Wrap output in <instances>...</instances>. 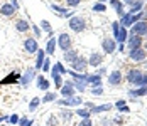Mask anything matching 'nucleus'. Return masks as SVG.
I'll return each instance as SVG.
<instances>
[{
    "instance_id": "nucleus-32",
    "label": "nucleus",
    "mask_w": 147,
    "mask_h": 126,
    "mask_svg": "<svg viewBox=\"0 0 147 126\" xmlns=\"http://www.w3.org/2000/svg\"><path fill=\"white\" fill-rule=\"evenodd\" d=\"M74 114H76V116H80L81 119H83V118H91V111L86 109L85 106H83V108H81V106H78V108L74 109Z\"/></svg>"
},
{
    "instance_id": "nucleus-56",
    "label": "nucleus",
    "mask_w": 147,
    "mask_h": 126,
    "mask_svg": "<svg viewBox=\"0 0 147 126\" xmlns=\"http://www.w3.org/2000/svg\"><path fill=\"white\" fill-rule=\"evenodd\" d=\"M144 66H146V67H147V61H144Z\"/></svg>"
},
{
    "instance_id": "nucleus-52",
    "label": "nucleus",
    "mask_w": 147,
    "mask_h": 126,
    "mask_svg": "<svg viewBox=\"0 0 147 126\" xmlns=\"http://www.w3.org/2000/svg\"><path fill=\"white\" fill-rule=\"evenodd\" d=\"M7 118H9V116H0V125H2L3 121H7Z\"/></svg>"
},
{
    "instance_id": "nucleus-21",
    "label": "nucleus",
    "mask_w": 147,
    "mask_h": 126,
    "mask_svg": "<svg viewBox=\"0 0 147 126\" xmlns=\"http://www.w3.org/2000/svg\"><path fill=\"white\" fill-rule=\"evenodd\" d=\"M44 59H46V51L44 49H39V51L36 52V62H34V69L37 71V72H41V69H42Z\"/></svg>"
},
{
    "instance_id": "nucleus-4",
    "label": "nucleus",
    "mask_w": 147,
    "mask_h": 126,
    "mask_svg": "<svg viewBox=\"0 0 147 126\" xmlns=\"http://www.w3.org/2000/svg\"><path fill=\"white\" fill-rule=\"evenodd\" d=\"M37 74H39V72L34 69V66H29V67L26 69V72L20 76V81H19V83H20V86H24V87H29V84L32 83L34 79H36V76H37Z\"/></svg>"
},
{
    "instance_id": "nucleus-31",
    "label": "nucleus",
    "mask_w": 147,
    "mask_h": 126,
    "mask_svg": "<svg viewBox=\"0 0 147 126\" xmlns=\"http://www.w3.org/2000/svg\"><path fill=\"white\" fill-rule=\"evenodd\" d=\"M113 108L118 109L120 113H130V108H129L127 101H123V99H118L117 103H113Z\"/></svg>"
},
{
    "instance_id": "nucleus-40",
    "label": "nucleus",
    "mask_w": 147,
    "mask_h": 126,
    "mask_svg": "<svg viewBox=\"0 0 147 126\" xmlns=\"http://www.w3.org/2000/svg\"><path fill=\"white\" fill-rule=\"evenodd\" d=\"M30 29H32V32H34V37L37 39V37H42V30L41 27L37 25V24H30Z\"/></svg>"
},
{
    "instance_id": "nucleus-33",
    "label": "nucleus",
    "mask_w": 147,
    "mask_h": 126,
    "mask_svg": "<svg viewBox=\"0 0 147 126\" xmlns=\"http://www.w3.org/2000/svg\"><path fill=\"white\" fill-rule=\"evenodd\" d=\"M51 77H53V83H54V86H56V89H61V86H63V83H64V79H63V76L61 74H58V72H51Z\"/></svg>"
},
{
    "instance_id": "nucleus-7",
    "label": "nucleus",
    "mask_w": 147,
    "mask_h": 126,
    "mask_svg": "<svg viewBox=\"0 0 147 126\" xmlns=\"http://www.w3.org/2000/svg\"><path fill=\"white\" fill-rule=\"evenodd\" d=\"M102 51H103V54H107V56L117 52V41L113 37H105L102 41Z\"/></svg>"
},
{
    "instance_id": "nucleus-46",
    "label": "nucleus",
    "mask_w": 147,
    "mask_h": 126,
    "mask_svg": "<svg viewBox=\"0 0 147 126\" xmlns=\"http://www.w3.org/2000/svg\"><path fill=\"white\" fill-rule=\"evenodd\" d=\"M78 126H93V121H91V118H83V119H80Z\"/></svg>"
},
{
    "instance_id": "nucleus-27",
    "label": "nucleus",
    "mask_w": 147,
    "mask_h": 126,
    "mask_svg": "<svg viewBox=\"0 0 147 126\" xmlns=\"http://www.w3.org/2000/svg\"><path fill=\"white\" fill-rule=\"evenodd\" d=\"M15 12H17V10L10 5V2H9V3H3V5H0V15H3V17H14Z\"/></svg>"
},
{
    "instance_id": "nucleus-5",
    "label": "nucleus",
    "mask_w": 147,
    "mask_h": 126,
    "mask_svg": "<svg viewBox=\"0 0 147 126\" xmlns=\"http://www.w3.org/2000/svg\"><path fill=\"white\" fill-rule=\"evenodd\" d=\"M129 34L130 35H139V37H144L147 34V20H139V22H135L132 27L129 29Z\"/></svg>"
},
{
    "instance_id": "nucleus-35",
    "label": "nucleus",
    "mask_w": 147,
    "mask_h": 126,
    "mask_svg": "<svg viewBox=\"0 0 147 126\" xmlns=\"http://www.w3.org/2000/svg\"><path fill=\"white\" fill-rule=\"evenodd\" d=\"M39 27H41V30L46 32V34H51V32H53V25H51V22L46 20V19H42V20L39 22Z\"/></svg>"
},
{
    "instance_id": "nucleus-23",
    "label": "nucleus",
    "mask_w": 147,
    "mask_h": 126,
    "mask_svg": "<svg viewBox=\"0 0 147 126\" xmlns=\"http://www.w3.org/2000/svg\"><path fill=\"white\" fill-rule=\"evenodd\" d=\"M58 116H59V119H61L63 123H69V121L73 119V116H74V111L68 109V108H61Z\"/></svg>"
},
{
    "instance_id": "nucleus-51",
    "label": "nucleus",
    "mask_w": 147,
    "mask_h": 126,
    "mask_svg": "<svg viewBox=\"0 0 147 126\" xmlns=\"http://www.w3.org/2000/svg\"><path fill=\"white\" fill-rule=\"evenodd\" d=\"M32 125H36V123H34V119H32V118H27V121H26L22 126H32Z\"/></svg>"
},
{
    "instance_id": "nucleus-41",
    "label": "nucleus",
    "mask_w": 147,
    "mask_h": 126,
    "mask_svg": "<svg viewBox=\"0 0 147 126\" xmlns=\"http://www.w3.org/2000/svg\"><path fill=\"white\" fill-rule=\"evenodd\" d=\"M93 96H103V86H91V91H90Z\"/></svg>"
},
{
    "instance_id": "nucleus-36",
    "label": "nucleus",
    "mask_w": 147,
    "mask_h": 126,
    "mask_svg": "<svg viewBox=\"0 0 147 126\" xmlns=\"http://www.w3.org/2000/svg\"><path fill=\"white\" fill-rule=\"evenodd\" d=\"M91 10H93V12H96V14H103V12H107V10H108V7H107V3H100V2H96V3L91 7Z\"/></svg>"
},
{
    "instance_id": "nucleus-12",
    "label": "nucleus",
    "mask_w": 147,
    "mask_h": 126,
    "mask_svg": "<svg viewBox=\"0 0 147 126\" xmlns=\"http://www.w3.org/2000/svg\"><path fill=\"white\" fill-rule=\"evenodd\" d=\"M24 51L27 54H36L39 51V42L36 37H26L24 39Z\"/></svg>"
},
{
    "instance_id": "nucleus-37",
    "label": "nucleus",
    "mask_w": 147,
    "mask_h": 126,
    "mask_svg": "<svg viewBox=\"0 0 147 126\" xmlns=\"http://www.w3.org/2000/svg\"><path fill=\"white\" fill-rule=\"evenodd\" d=\"M73 84H74V89H76V93H85L86 91V87H88V84L86 83H80V81H73Z\"/></svg>"
},
{
    "instance_id": "nucleus-2",
    "label": "nucleus",
    "mask_w": 147,
    "mask_h": 126,
    "mask_svg": "<svg viewBox=\"0 0 147 126\" xmlns=\"http://www.w3.org/2000/svg\"><path fill=\"white\" fill-rule=\"evenodd\" d=\"M85 101H83V98L81 96H71V98H63V99H56V104L58 106H61V108H71V106H81Z\"/></svg>"
},
{
    "instance_id": "nucleus-60",
    "label": "nucleus",
    "mask_w": 147,
    "mask_h": 126,
    "mask_svg": "<svg viewBox=\"0 0 147 126\" xmlns=\"http://www.w3.org/2000/svg\"><path fill=\"white\" fill-rule=\"evenodd\" d=\"M146 126H147V123H146Z\"/></svg>"
},
{
    "instance_id": "nucleus-17",
    "label": "nucleus",
    "mask_w": 147,
    "mask_h": 126,
    "mask_svg": "<svg viewBox=\"0 0 147 126\" xmlns=\"http://www.w3.org/2000/svg\"><path fill=\"white\" fill-rule=\"evenodd\" d=\"M34 81H36L37 89H41V91H44V93H47V91L51 89V81H49L46 76H42V74H37Z\"/></svg>"
},
{
    "instance_id": "nucleus-57",
    "label": "nucleus",
    "mask_w": 147,
    "mask_h": 126,
    "mask_svg": "<svg viewBox=\"0 0 147 126\" xmlns=\"http://www.w3.org/2000/svg\"><path fill=\"white\" fill-rule=\"evenodd\" d=\"M144 37H146V42H147V34H146V35H144Z\"/></svg>"
},
{
    "instance_id": "nucleus-50",
    "label": "nucleus",
    "mask_w": 147,
    "mask_h": 126,
    "mask_svg": "<svg viewBox=\"0 0 147 126\" xmlns=\"http://www.w3.org/2000/svg\"><path fill=\"white\" fill-rule=\"evenodd\" d=\"M10 5L14 7L15 10H20V5H19V2H17V0H10Z\"/></svg>"
},
{
    "instance_id": "nucleus-26",
    "label": "nucleus",
    "mask_w": 147,
    "mask_h": 126,
    "mask_svg": "<svg viewBox=\"0 0 147 126\" xmlns=\"http://www.w3.org/2000/svg\"><path fill=\"white\" fill-rule=\"evenodd\" d=\"M110 109H113V104H110V103H105V104L93 106L90 111H91V114H100V113H107V111H110Z\"/></svg>"
},
{
    "instance_id": "nucleus-24",
    "label": "nucleus",
    "mask_w": 147,
    "mask_h": 126,
    "mask_svg": "<svg viewBox=\"0 0 147 126\" xmlns=\"http://www.w3.org/2000/svg\"><path fill=\"white\" fill-rule=\"evenodd\" d=\"M56 47H58V42H56V39L54 37H51V39H47V42H46V56H54V52H56Z\"/></svg>"
},
{
    "instance_id": "nucleus-47",
    "label": "nucleus",
    "mask_w": 147,
    "mask_h": 126,
    "mask_svg": "<svg viewBox=\"0 0 147 126\" xmlns=\"http://www.w3.org/2000/svg\"><path fill=\"white\" fill-rule=\"evenodd\" d=\"M100 125L102 126H113L115 123H113V119H107V118H103L102 121H100Z\"/></svg>"
},
{
    "instance_id": "nucleus-25",
    "label": "nucleus",
    "mask_w": 147,
    "mask_h": 126,
    "mask_svg": "<svg viewBox=\"0 0 147 126\" xmlns=\"http://www.w3.org/2000/svg\"><path fill=\"white\" fill-rule=\"evenodd\" d=\"M20 72H10L5 79H2L0 81V86H7V84H12V83H19L20 81Z\"/></svg>"
},
{
    "instance_id": "nucleus-11",
    "label": "nucleus",
    "mask_w": 147,
    "mask_h": 126,
    "mask_svg": "<svg viewBox=\"0 0 147 126\" xmlns=\"http://www.w3.org/2000/svg\"><path fill=\"white\" fill-rule=\"evenodd\" d=\"M125 47H127V51L144 47V37H139V35H130V34H129V39H127V42H125Z\"/></svg>"
},
{
    "instance_id": "nucleus-49",
    "label": "nucleus",
    "mask_w": 147,
    "mask_h": 126,
    "mask_svg": "<svg viewBox=\"0 0 147 126\" xmlns=\"http://www.w3.org/2000/svg\"><path fill=\"white\" fill-rule=\"evenodd\" d=\"M117 51H118V52H122V54H123V52L127 51V47H125V44H117Z\"/></svg>"
},
{
    "instance_id": "nucleus-45",
    "label": "nucleus",
    "mask_w": 147,
    "mask_h": 126,
    "mask_svg": "<svg viewBox=\"0 0 147 126\" xmlns=\"http://www.w3.org/2000/svg\"><path fill=\"white\" fill-rule=\"evenodd\" d=\"M64 2H66V5H68V7H71V9L80 7V3H81V0H64Z\"/></svg>"
},
{
    "instance_id": "nucleus-6",
    "label": "nucleus",
    "mask_w": 147,
    "mask_h": 126,
    "mask_svg": "<svg viewBox=\"0 0 147 126\" xmlns=\"http://www.w3.org/2000/svg\"><path fill=\"white\" fill-rule=\"evenodd\" d=\"M90 66H88V59L85 56H78V59L74 61L73 64H69V69L74 71V72H86V69H88Z\"/></svg>"
},
{
    "instance_id": "nucleus-58",
    "label": "nucleus",
    "mask_w": 147,
    "mask_h": 126,
    "mask_svg": "<svg viewBox=\"0 0 147 126\" xmlns=\"http://www.w3.org/2000/svg\"><path fill=\"white\" fill-rule=\"evenodd\" d=\"M32 126H39V125H32Z\"/></svg>"
},
{
    "instance_id": "nucleus-3",
    "label": "nucleus",
    "mask_w": 147,
    "mask_h": 126,
    "mask_svg": "<svg viewBox=\"0 0 147 126\" xmlns=\"http://www.w3.org/2000/svg\"><path fill=\"white\" fill-rule=\"evenodd\" d=\"M58 47L63 51V52H66V51H69V49H73V37L68 34V32H63V34H59L58 39Z\"/></svg>"
},
{
    "instance_id": "nucleus-53",
    "label": "nucleus",
    "mask_w": 147,
    "mask_h": 126,
    "mask_svg": "<svg viewBox=\"0 0 147 126\" xmlns=\"http://www.w3.org/2000/svg\"><path fill=\"white\" fill-rule=\"evenodd\" d=\"M100 3H107V2H110V0H98Z\"/></svg>"
},
{
    "instance_id": "nucleus-30",
    "label": "nucleus",
    "mask_w": 147,
    "mask_h": 126,
    "mask_svg": "<svg viewBox=\"0 0 147 126\" xmlns=\"http://www.w3.org/2000/svg\"><path fill=\"white\" fill-rule=\"evenodd\" d=\"M88 84L90 86H103V79L100 74H88Z\"/></svg>"
},
{
    "instance_id": "nucleus-14",
    "label": "nucleus",
    "mask_w": 147,
    "mask_h": 126,
    "mask_svg": "<svg viewBox=\"0 0 147 126\" xmlns=\"http://www.w3.org/2000/svg\"><path fill=\"white\" fill-rule=\"evenodd\" d=\"M59 94L63 98H71V96H74L76 94V89H74L73 81H64L63 86H61V89H59Z\"/></svg>"
},
{
    "instance_id": "nucleus-28",
    "label": "nucleus",
    "mask_w": 147,
    "mask_h": 126,
    "mask_svg": "<svg viewBox=\"0 0 147 126\" xmlns=\"http://www.w3.org/2000/svg\"><path fill=\"white\" fill-rule=\"evenodd\" d=\"M56 99H58V93L47 91V93H44V96L41 98V104H51V103H56Z\"/></svg>"
},
{
    "instance_id": "nucleus-8",
    "label": "nucleus",
    "mask_w": 147,
    "mask_h": 126,
    "mask_svg": "<svg viewBox=\"0 0 147 126\" xmlns=\"http://www.w3.org/2000/svg\"><path fill=\"white\" fill-rule=\"evenodd\" d=\"M129 59L132 62H144L147 59V52L144 47H139V49H132L129 51Z\"/></svg>"
},
{
    "instance_id": "nucleus-39",
    "label": "nucleus",
    "mask_w": 147,
    "mask_h": 126,
    "mask_svg": "<svg viewBox=\"0 0 147 126\" xmlns=\"http://www.w3.org/2000/svg\"><path fill=\"white\" fill-rule=\"evenodd\" d=\"M58 125H59V119H58V116H54V114H51L47 118V121H46V126H58Z\"/></svg>"
},
{
    "instance_id": "nucleus-22",
    "label": "nucleus",
    "mask_w": 147,
    "mask_h": 126,
    "mask_svg": "<svg viewBox=\"0 0 147 126\" xmlns=\"http://www.w3.org/2000/svg\"><path fill=\"white\" fill-rule=\"evenodd\" d=\"M78 56H80V52L76 51V49H69V51H66V52H63V61L69 66V64H73L74 61L78 59Z\"/></svg>"
},
{
    "instance_id": "nucleus-48",
    "label": "nucleus",
    "mask_w": 147,
    "mask_h": 126,
    "mask_svg": "<svg viewBox=\"0 0 147 126\" xmlns=\"http://www.w3.org/2000/svg\"><path fill=\"white\" fill-rule=\"evenodd\" d=\"M95 72H96V74H100V76H105V74H107V67H102V66H100V67H96Z\"/></svg>"
},
{
    "instance_id": "nucleus-43",
    "label": "nucleus",
    "mask_w": 147,
    "mask_h": 126,
    "mask_svg": "<svg viewBox=\"0 0 147 126\" xmlns=\"http://www.w3.org/2000/svg\"><path fill=\"white\" fill-rule=\"evenodd\" d=\"M146 84H147V72H144V74L140 76V79L134 84V86H135V87H140V86H146Z\"/></svg>"
},
{
    "instance_id": "nucleus-59",
    "label": "nucleus",
    "mask_w": 147,
    "mask_h": 126,
    "mask_svg": "<svg viewBox=\"0 0 147 126\" xmlns=\"http://www.w3.org/2000/svg\"><path fill=\"white\" fill-rule=\"evenodd\" d=\"M123 2H129V0H123Z\"/></svg>"
},
{
    "instance_id": "nucleus-1",
    "label": "nucleus",
    "mask_w": 147,
    "mask_h": 126,
    "mask_svg": "<svg viewBox=\"0 0 147 126\" xmlns=\"http://www.w3.org/2000/svg\"><path fill=\"white\" fill-rule=\"evenodd\" d=\"M68 27L71 29L74 34H81L86 29V20L81 15H73L71 19H68Z\"/></svg>"
},
{
    "instance_id": "nucleus-18",
    "label": "nucleus",
    "mask_w": 147,
    "mask_h": 126,
    "mask_svg": "<svg viewBox=\"0 0 147 126\" xmlns=\"http://www.w3.org/2000/svg\"><path fill=\"white\" fill-rule=\"evenodd\" d=\"M14 27L17 32H20V34H27L30 30V22L29 19H17L14 24Z\"/></svg>"
},
{
    "instance_id": "nucleus-19",
    "label": "nucleus",
    "mask_w": 147,
    "mask_h": 126,
    "mask_svg": "<svg viewBox=\"0 0 147 126\" xmlns=\"http://www.w3.org/2000/svg\"><path fill=\"white\" fill-rule=\"evenodd\" d=\"M127 94H129V98L130 99L144 98V96H147V84L146 86H140V87H135V89H129Z\"/></svg>"
},
{
    "instance_id": "nucleus-38",
    "label": "nucleus",
    "mask_w": 147,
    "mask_h": 126,
    "mask_svg": "<svg viewBox=\"0 0 147 126\" xmlns=\"http://www.w3.org/2000/svg\"><path fill=\"white\" fill-rule=\"evenodd\" d=\"M51 67H53L51 57H49V56H46V59H44V64H42V69H41V71H44V72H49V71H51Z\"/></svg>"
},
{
    "instance_id": "nucleus-42",
    "label": "nucleus",
    "mask_w": 147,
    "mask_h": 126,
    "mask_svg": "<svg viewBox=\"0 0 147 126\" xmlns=\"http://www.w3.org/2000/svg\"><path fill=\"white\" fill-rule=\"evenodd\" d=\"M118 30H120V22H118V20L112 22V34H113V39H117Z\"/></svg>"
},
{
    "instance_id": "nucleus-34",
    "label": "nucleus",
    "mask_w": 147,
    "mask_h": 126,
    "mask_svg": "<svg viewBox=\"0 0 147 126\" xmlns=\"http://www.w3.org/2000/svg\"><path fill=\"white\" fill-rule=\"evenodd\" d=\"M39 106H41V98L34 96V98L29 101V108H27V109H29V113H34L37 108H39Z\"/></svg>"
},
{
    "instance_id": "nucleus-9",
    "label": "nucleus",
    "mask_w": 147,
    "mask_h": 126,
    "mask_svg": "<svg viewBox=\"0 0 147 126\" xmlns=\"http://www.w3.org/2000/svg\"><path fill=\"white\" fill-rule=\"evenodd\" d=\"M107 83H108V86H113V87H117V86H120V84L123 83V74H122V71H112L110 74H108V77H107Z\"/></svg>"
},
{
    "instance_id": "nucleus-54",
    "label": "nucleus",
    "mask_w": 147,
    "mask_h": 126,
    "mask_svg": "<svg viewBox=\"0 0 147 126\" xmlns=\"http://www.w3.org/2000/svg\"><path fill=\"white\" fill-rule=\"evenodd\" d=\"M144 20H147V12H144Z\"/></svg>"
},
{
    "instance_id": "nucleus-16",
    "label": "nucleus",
    "mask_w": 147,
    "mask_h": 126,
    "mask_svg": "<svg viewBox=\"0 0 147 126\" xmlns=\"http://www.w3.org/2000/svg\"><path fill=\"white\" fill-rule=\"evenodd\" d=\"M86 59H88V66L90 67L96 69V67H100V66L103 64V59H105V57H103L102 52H91Z\"/></svg>"
},
{
    "instance_id": "nucleus-55",
    "label": "nucleus",
    "mask_w": 147,
    "mask_h": 126,
    "mask_svg": "<svg viewBox=\"0 0 147 126\" xmlns=\"http://www.w3.org/2000/svg\"><path fill=\"white\" fill-rule=\"evenodd\" d=\"M144 49H146V52H147V42H146V44H144Z\"/></svg>"
},
{
    "instance_id": "nucleus-13",
    "label": "nucleus",
    "mask_w": 147,
    "mask_h": 126,
    "mask_svg": "<svg viewBox=\"0 0 147 126\" xmlns=\"http://www.w3.org/2000/svg\"><path fill=\"white\" fill-rule=\"evenodd\" d=\"M49 9H51L53 12H56L59 17H63V19H71L73 15H76L74 14V10H68L66 7H61V5H58V3H51Z\"/></svg>"
},
{
    "instance_id": "nucleus-15",
    "label": "nucleus",
    "mask_w": 147,
    "mask_h": 126,
    "mask_svg": "<svg viewBox=\"0 0 147 126\" xmlns=\"http://www.w3.org/2000/svg\"><path fill=\"white\" fill-rule=\"evenodd\" d=\"M127 7H129V14H137V12H142V9H144V5H146V2L144 0H129V2H123Z\"/></svg>"
},
{
    "instance_id": "nucleus-29",
    "label": "nucleus",
    "mask_w": 147,
    "mask_h": 126,
    "mask_svg": "<svg viewBox=\"0 0 147 126\" xmlns=\"http://www.w3.org/2000/svg\"><path fill=\"white\" fill-rule=\"evenodd\" d=\"M49 72H58V74H61V76H64V74H68V67H66L63 62H54Z\"/></svg>"
},
{
    "instance_id": "nucleus-10",
    "label": "nucleus",
    "mask_w": 147,
    "mask_h": 126,
    "mask_svg": "<svg viewBox=\"0 0 147 126\" xmlns=\"http://www.w3.org/2000/svg\"><path fill=\"white\" fill-rule=\"evenodd\" d=\"M142 74H144V71H142V69H139V67H132V69L127 71V74L123 76V79L134 86V84L140 79V76H142Z\"/></svg>"
},
{
    "instance_id": "nucleus-44",
    "label": "nucleus",
    "mask_w": 147,
    "mask_h": 126,
    "mask_svg": "<svg viewBox=\"0 0 147 126\" xmlns=\"http://www.w3.org/2000/svg\"><path fill=\"white\" fill-rule=\"evenodd\" d=\"M19 119H20V116H19V114H10V116H9V118H7V121H9V123H10V125L14 126V125H19Z\"/></svg>"
},
{
    "instance_id": "nucleus-20",
    "label": "nucleus",
    "mask_w": 147,
    "mask_h": 126,
    "mask_svg": "<svg viewBox=\"0 0 147 126\" xmlns=\"http://www.w3.org/2000/svg\"><path fill=\"white\" fill-rule=\"evenodd\" d=\"M108 5L115 10V14L118 15V19L125 14V3H123L122 0H110V2H108Z\"/></svg>"
}]
</instances>
